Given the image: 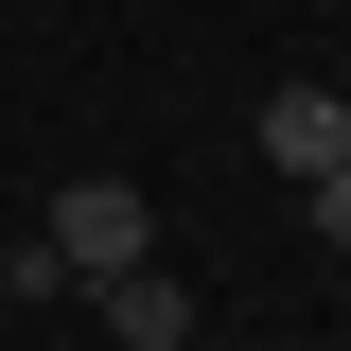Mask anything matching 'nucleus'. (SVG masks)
<instances>
[{"mask_svg": "<svg viewBox=\"0 0 351 351\" xmlns=\"http://www.w3.org/2000/svg\"><path fill=\"white\" fill-rule=\"evenodd\" d=\"M36 246H53V281L88 299V281L158 263V211H141V176H53V228H36Z\"/></svg>", "mask_w": 351, "mask_h": 351, "instance_id": "1", "label": "nucleus"}, {"mask_svg": "<svg viewBox=\"0 0 351 351\" xmlns=\"http://www.w3.org/2000/svg\"><path fill=\"white\" fill-rule=\"evenodd\" d=\"M88 299H106V351H193L211 334V299H193L176 263H123V281H88Z\"/></svg>", "mask_w": 351, "mask_h": 351, "instance_id": "2", "label": "nucleus"}, {"mask_svg": "<svg viewBox=\"0 0 351 351\" xmlns=\"http://www.w3.org/2000/svg\"><path fill=\"white\" fill-rule=\"evenodd\" d=\"M263 176H299V193L351 176V106H334V88H263Z\"/></svg>", "mask_w": 351, "mask_h": 351, "instance_id": "3", "label": "nucleus"}, {"mask_svg": "<svg viewBox=\"0 0 351 351\" xmlns=\"http://www.w3.org/2000/svg\"><path fill=\"white\" fill-rule=\"evenodd\" d=\"M299 228H316V246H351V176H316V193H299Z\"/></svg>", "mask_w": 351, "mask_h": 351, "instance_id": "4", "label": "nucleus"}, {"mask_svg": "<svg viewBox=\"0 0 351 351\" xmlns=\"http://www.w3.org/2000/svg\"><path fill=\"white\" fill-rule=\"evenodd\" d=\"M0 299H18V246H0Z\"/></svg>", "mask_w": 351, "mask_h": 351, "instance_id": "5", "label": "nucleus"}, {"mask_svg": "<svg viewBox=\"0 0 351 351\" xmlns=\"http://www.w3.org/2000/svg\"><path fill=\"white\" fill-rule=\"evenodd\" d=\"M193 351H246V334H193Z\"/></svg>", "mask_w": 351, "mask_h": 351, "instance_id": "6", "label": "nucleus"}]
</instances>
